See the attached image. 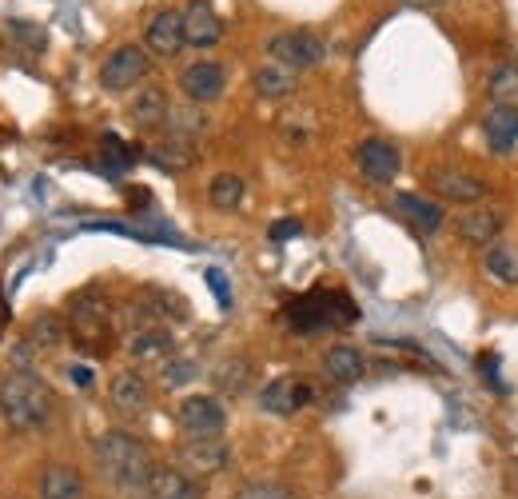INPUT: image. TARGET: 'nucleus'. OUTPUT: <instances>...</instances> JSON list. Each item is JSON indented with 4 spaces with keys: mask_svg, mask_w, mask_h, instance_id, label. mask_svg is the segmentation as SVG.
I'll return each instance as SVG.
<instances>
[{
    "mask_svg": "<svg viewBox=\"0 0 518 499\" xmlns=\"http://www.w3.org/2000/svg\"><path fill=\"white\" fill-rule=\"evenodd\" d=\"M100 156H104V172H108V176H120V172H128V168L136 164V152H132L120 136H112V132L100 140Z\"/></svg>",
    "mask_w": 518,
    "mask_h": 499,
    "instance_id": "30",
    "label": "nucleus"
},
{
    "mask_svg": "<svg viewBox=\"0 0 518 499\" xmlns=\"http://www.w3.org/2000/svg\"><path fill=\"white\" fill-rule=\"evenodd\" d=\"M208 200H212L216 208H224V212H236L240 200H244V180H240L236 172H220V176L208 184Z\"/></svg>",
    "mask_w": 518,
    "mask_h": 499,
    "instance_id": "28",
    "label": "nucleus"
},
{
    "mask_svg": "<svg viewBox=\"0 0 518 499\" xmlns=\"http://www.w3.org/2000/svg\"><path fill=\"white\" fill-rule=\"evenodd\" d=\"M96 468L100 476L120 492H148V480L156 472L152 452L132 432H104L96 440Z\"/></svg>",
    "mask_w": 518,
    "mask_h": 499,
    "instance_id": "1",
    "label": "nucleus"
},
{
    "mask_svg": "<svg viewBox=\"0 0 518 499\" xmlns=\"http://www.w3.org/2000/svg\"><path fill=\"white\" fill-rule=\"evenodd\" d=\"M68 380H72L76 388H92V384H96V372H92L88 364H68Z\"/></svg>",
    "mask_w": 518,
    "mask_h": 499,
    "instance_id": "38",
    "label": "nucleus"
},
{
    "mask_svg": "<svg viewBox=\"0 0 518 499\" xmlns=\"http://www.w3.org/2000/svg\"><path fill=\"white\" fill-rule=\"evenodd\" d=\"M323 372H327V380H335V384H355V380H363L367 364H363V356H359L351 344H335V348L323 356Z\"/></svg>",
    "mask_w": 518,
    "mask_h": 499,
    "instance_id": "22",
    "label": "nucleus"
},
{
    "mask_svg": "<svg viewBox=\"0 0 518 499\" xmlns=\"http://www.w3.org/2000/svg\"><path fill=\"white\" fill-rule=\"evenodd\" d=\"M64 340H68V320L56 316V312H40V316L28 324V344H32V348L52 352V348H60Z\"/></svg>",
    "mask_w": 518,
    "mask_h": 499,
    "instance_id": "25",
    "label": "nucleus"
},
{
    "mask_svg": "<svg viewBox=\"0 0 518 499\" xmlns=\"http://www.w3.org/2000/svg\"><path fill=\"white\" fill-rule=\"evenodd\" d=\"M503 212L499 208H475V212H467L463 220H459V236L467 240V244H491V240H499V228H503Z\"/></svg>",
    "mask_w": 518,
    "mask_h": 499,
    "instance_id": "20",
    "label": "nucleus"
},
{
    "mask_svg": "<svg viewBox=\"0 0 518 499\" xmlns=\"http://www.w3.org/2000/svg\"><path fill=\"white\" fill-rule=\"evenodd\" d=\"M283 320H287L295 332L311 336V332H327V328L355 324V320H359V308H355V300H351L347 292H339V288H315V292L291 300V304L283 308Z\"/></svg>",
    "mask_w": 518,
    "mask_h": 499,
    "instance_id": "4",
    "label": "nucleus"
},
{
    "mask_svg": "<svg viewBox=\"0 0 518 499\" xmlns=\"http://www.w3.org/2000/svg\"><path fill=\"white\" fill-rule=\"evenodd\" d=\"M427 184H431V192H439L443 200H455V204H479L487 196V184L459 168H431Z\"/></svg>",
    "mask_w": 518,
    "mask_h": 499,
    "instance_id": "11",
    "label": "nucleus"
},
{
    "mask_svg": "<svg viewBox=\"0 0 518 499\" xmlns=\"http://www.w3.org/2000/svg\"><path fill=\"white\" fill-rule=\"evenodd\" d=\"M152 160L164 168V172H184V168H192L196 164V148H192V140H164V144H156L152 148Z\"/></svg>",
    "mask_w": 518,
    "mask_h": 499,
    "instance_id": "26",
    "label": "nucleus"
},
{
    "mask_svg": "<svg viewBox=\"0 0 518 499\" xmlns=\"http://www.w3.org/2000/svg\"><path fill=\"white\" fill-rule=\"evenodd\" d=\"M228 460H232V448L220 436H192L180 448V472L184 476H216V472L228 468Z\"/></svg>",
    "mask_w": 518,
    "mask_h": 499,
    "instance_id": "7",
    "label": "nucleus"
},
{
    "mask_svg": "<svg viewBox=\"0 0 518 499\" xmlns=\"http://www.w3.org/2000/svg\"><path fill=\"white\" fill-rule=\"evenodd\" d=\"M172 332L168 328H140V332H132V340H128V356L132 360H140V364H148V360H164V356H172Z\"/></svg>",
    "mask_w": 518,
    "mask_h": 499,
    "instance_id": "21",
    "label": "nucleus"
},
{
    "mask_svg": "<svg viewBox=\"0 0 518 499\" xmlns=\"http://www.w3.org/2000/svg\"><path fill=\"white\" fill-rule=\"evenodd\" d=\"M208 288H212V296L220 300V308H232V288H228V276L220 272V268H208Z\"/></svg>",
    "mask_w": 518,
    "mask_h": 499,
    "instance_id": "35",
    "label": "nucleus"
},
{
    "mask_svg": "<svg viewBox=\"0 0 518 499\" xmlns=\"http://www.w3.org/2000/svg\"><path fill=\"white\" fill-rule=\"evenodd\" d=\"M176 416H180V428L188 436H220L228 424V412L216 396H188Z\"/></svg>",
    "mask_w": 518,
    "mask_h": 499,
    "instance_id": "9",
    "label": "nucleus"
},
{
    "mask_svg": "<svg viewBox=\"0 0 518 499\" xmlns=\"http://www.w3.org/2000/svg\"><path fill=\"white\" fill-rule=\"evenodd\" d=\"M196 376H200L196 360H172V364H164V384H168V388H184V384H192Z\"/></svg>",
    "mask_w": 518,
    "mask_h": 499,
    "instance_id": "34",
    "label": "nucleus"
},
{
    "mask_svg": "<svg viewBox=\"0 0 518 499\" xmlns=\"http://www.w3.org/2000/svg\"><path fill=\"white\" fill-rule=\"evenodd\" d=\"M132 124L136 128H160L168 120V96L164 88H140V96L132 100Z\"/></svg>",
    "mask_w": 518,
    "mask_h": 499,
    "instance_id": "24",
    "label": "nucleus"
},
{
    "mask_svg": "<svg viewBox=\"0 0 518 499\" xmlns=\"http://www.w3.org/2000/svg\"><path fill=\"white\" fill-rule=\"evenodd\" d=\"M395 212H399L411 228H419V232H439V228L447 224V212H443L435 200L415 196V192H399V196H395Z\"/></svg>",
    "mask_w": 518,
    "mask_h": 499,
    "instance_id": "16",
    "label": "nucleus"
},
{
    "mask_svg": "<svg viewBox=\"0 0 518 499\" xmlns=\"http://www.w3.org/2000/svg\"><path fill=\"white\" fill-rule=\"evenodd\" d=\"M236 499H295V492L275 484V480H252V484H244L236 492Z\"/></svg>",
    "mask_w": 518,
    "mask_h": 499,
    "instance_id": "33",
    "label": "nucleus"
},
{
    "mask_svg": "<svg viewBox=\"0 0 518 499\" xmlns=\"http://www.w3.org/2000/svg\"><path fill=\"white\" fill-rule=\"evenodd\" d=\"M355 160H359L363 176L375 180V184H391L399 176V164H403L399 152H395V144H387V140H363L355 148Z\"/></svg>",
    "mask_w": 518,
    "mask_h": 499,
    "instance_id": "14",
    "label": "nucleus"
},
{
    "mask_svg": "<svg viewBox=\"0 0 518 499\" xmlns=\"http://www.w3.org/2000/svg\"><path fill=\"white\" fill-rule=\"evenodd\" d=\"M224 40V20L216 16L212 0H192L184 8V44L192 48H212Z\"/></svg>",
    "mask_w": 518,
    "mask_h": 499,
    "instance_id": "12",
    "label": "nucleus"
},
{
    "mask_svg": "<svg viewBox=\"0 0 518 499\" xmlns=\"http://www.w3.org/2000/svg\"><path fill=\"white\" fill-rule=\"evenodd\" d=\"M483 136H487L491 152H499V156L515 152L518 148V108L495 104V108L487 112V120H483Z\"/></svg>",
    "mask_w": 518,
    "mask_h": 499,
    "instance_id": "17",
    "label": "nucleus"
},
{
    "mask_svg": "<svg viewBox=\"0 0 518 499\" xmlns=\"http://www.w3.org/2000/svg\"><path fill=\"white\" fill-rule=\"evenodd\" d=\"M299 232H303V224H299V220H279V224H271V232H267V236L279 244V240H291V236H299Z\"/></svg>",
    "mask_w": 518,
    "mask_h": 499,
    "instance_id": "37",
    "label": "nucleus"
},
{
    "mask_svg": "<svg viewBox=\"0 0 518 499\" xmlns=\"http://www.w3.org/2000/svg\"><path fill=\"white\" fill-rule=\"evenodd\" d=\"M40 499H84V476L68 464H48L36 484Z\"/></svg>",
    "mask_w": 518,
    "mask_h": 499,
    "instance_id": "18",
    "label": "nucleus"
},
{
    "mask_svg": "<svg viewBox=\"0 0 518 499\" xmlns=\"http://www.w3.org/2000/svg\"><path fill=\"white\" fill-rule=\"evenodd\" d=\"M148 404H152V388H148V380L140 372L128 368V372H120L112 380V408L120 416H144Z\"/></svg>",
    "mask_w": 518,
    "mask_h": 499,
    "instance_id": "15",
    "label": "nucleus"
},
{
    "mask_svg": "<svg viewBox=\"0 0 518 499\" xmlns=\"http://www.w3.org/2000/svg\"><path fill=\"white\" fill-rule=\"evenodd\" d=\"M267 56H271V64H283L291 72H307V68L323 64V40L315 32H303V28L275 32L267 40Z\"/></svg>",
    "mask_w": 518,
    "mask_h": 499,
    "instance_id": "5",
    "label": "nucleus"
},
{
    "mask_svg": "<svg viewBox=\"0 0 518 499\" xmlns=\"http://www.w3.org/2000/svg\"><path fill=\"white\" fill-rule=\"evenodd\" d=\"M403 4H411V8H439V4H447V0H403Z\"/></svg>",
    "mask_w": 518,
    "mask_h": 499,
    "instance_id": "40",
    "label": "nucleus"
},
{
    "mask_svg": "<svg viewBox=\"0 0 518 499\" xmlns=\"http://www.w3.org/2000/svg\"><path fill=\"white\" fill-rule=\"evenodd\" d=\"M68 332L76 336V348L88 352V356H108L112 352V336H116V324H112V300L100 284L76 292L68 300Z\"/></svg>",
    "mask_w": 518,
    "mask_h": 499,
    "instance_id": "3",
    "label": "nucleus"
},
{
    "mask_svg": "<svg viewBox=\"0 0 518 499\" xmlns=\"http://www.w3.org/2000/svg\"><path fill=\"white\" fill-rule=\"evenodd\" d=\"M164 124H168V136H176V140H192V136H200L208 128V120L200 112H184V108H168Z\"/></svg>",
    "mask_w": 518,
    "mask_h": 499,
    "instance_id": "32",
    "label": "nucleus"
},
{
    "mask_svg": "<svg viewBox=\"0 0 518 499\" xmlns=\"http://www.w3.org/2000/svg\"><path fill=\"white\" fill-rule=\"evenodd\" d=\"M252 84H256L259 96H267V100H283V96L295 88V72H291V68H283V64H263Z\"/></svg>",
    "mask_w": 518,
    "mask_h": 499,
    "instance_id": "27",
    "label": "nucleus"
},
{
    "mask_svg": "<svg viewBox=\"0 0 518 499\" xmlns=\"http://www.w3.org/2000/svg\"><path fill=\"white\" fill-rule=\"evenodd\" d=\"M144 76H148V52L140 44H120L100 68V88L104 92H124V88L140 84Z\"/></svg>",
    "mask_w": 518,
    "mask_h": 499,
    "instance_id": "6",
    "label": "nucleus"
},
{
    "mask_svg": "<svg viewBox=\"0 0 518 499\" xmlns=\"http://www.w3.org/2000/svg\"><path fill=\"white\" fill-rule=\"evenodd\" d=\"M180 88H184V96H188L192 104H212V100L224 96L228 76H224V68H220L216 60H196V64H188V68L180 72Z\"/></svg>",
    "mask_w": 518,
    "mask_h": 499,
    "instance_id": "10",
    "label": "nucleus"
},
{
    "mask_svg": "<svg viewBox=\"0 0 518 499\" xmlns=\"http://www.w3.org/2000/svg\"><path fill=\"white\" fill-rule=\"evenodd\" d=\"M56 412L52 388L44 380H36L24 368H12L8 376H0V420L12 432H40Z\"/></svg>",
    "mask_w": 518,
    "mask_h": 499,
    "instance_id": "2",
    "label": "nucleus"
},
{
    "mask_svg": "<svg viewBox=\"0 0 518 499\" xmlns=\"http://www.w3.org/2000/svg\"><path fill=\"white\" fill-rule=\"evenodd\" d=\"M491 100L503 104V108H515L518 104V64H499L491 72Z\"/></svg>",
    "mask_w": 518,
    "mask_h": 499,
    "instance_id": "29",
    "label": "nucleus"
},
{
    "mask_svg": "<svg viewBox=\"0 0 518 499\" xmlns=\"http://www.w3.org/2000/svg\"><path fill=\"white\" fill-rule=\"evenodd\" d=\"M216 384H220L228 396L248 392V384H252V364H248V360H224V364L216 368Z\"/></svg>",
    "mask_w": 518,
    "mask_h": 499,
    "instance_id": "31",
    "label": "nucleus"
},
{
    "mask_svg": "<svg viewBox=\"0 0 518 499\" xmlns=\"http://www.w3.org/2000/svg\"><path fill=\"white\" fill-rule=\"evenodd\" d=\"M148 496L152 499H200V484L192 476H184L180 468H156L148 480Z\"/></svg>",
    "mask_w": 518,
    "mask_h": 499,
    "instance_id": "19",
    "label": "nucleus"
},
{
    "mask_svg": "<svg viewBox=\"0 0 518 499\" xmlns=\"http://www.w3.org/2000/svg\"><path fill=\"white\" fill-rule=\"evenodd\" d=\"M311 400H315V388L303 384L299 376H279V380H271V384L259 392V408H263L267 416H291V412L307 408Z\"/></svg>",
    "mask_w": 518,
    "mask_h": 499,
    "instance_id": "8",
    "label": "nucleus"
},
{
    "mask_svg": "<svg viewBox=\"0 0 518 499\" xmlns=\"http://www.w3.org/2000/svg\"><path fill=\"white\" fill-rule=\"evenodd\" d=\"M144 40H148V48H152L156 56H176V52L184 48V12L160 8V12L148 20Z\"/></svg>",
    "mask_w": 518,
    "mask_h": 499,
    "instance_id": "13",
    "label": "nucleus"
},
{
    "mask_svg": "<svg viewBox=\"0 0 518 499\" xmlns=\"http://www.w3.org/2000/svg\"><path fill=\"white\" fill-rule=\"evenodd\" d=\"M483 268L495 284H518V244L511 240H491L487 244V256H483Z\"/></svg>",
    "mask_w": 518,
    "mask_h": 499,
    "instance_id": "23",
    "label": "nucleus"
},
{
    "mask_svg": "<svg viewBox=\"0 0 518 499\" xmlns=\"http://www.w3.org/2000/svg\"><path fill=\"white\" fill-rule=\"evenodd\" d=\"M479 368H483V376H487V384H495L499 388V360L487 352V356H479Z\"/></svg>",
    "mask_w": 518,
    "mask_h": 499,
    "instance_id": "39",
    "label": "nucleus"
},
{
    "mask_svg": "<svg viewBox=\"0 0 518 499\" xmlns=\"http://www.w3.org/2000/svg\"><path fill=\"white\" fill-rule=\"evenodd\" d=\"M8 32L16 36V40H24V44H32V48H44V32H36L28 20H12L8 24Z\"/></svg>",
    "mask_w": 518,
    "mask_h": 499,
    "instance_id": "36",
    "label": "nucleus"
}]
</instances>
